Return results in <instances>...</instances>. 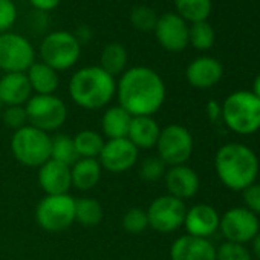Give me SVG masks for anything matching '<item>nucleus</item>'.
Listing matches in <instances>:
<instances>
[{
  "instance_id": "obj_1",
  "label": "nucleus",
  "mask_w": 260,
  "mask_h": 260,
  "mask_svg": "<svg viewBox=\"0 0 260 260\" xmlns=\"http://www.w3.org/2000/svg\"><path fill=\"white\" fill-rule=\"evenodd\" d=\"M166 84L161 75L147 68L125 69L116 83L118 106L132 116H153L166 101Z\"/></svg>"
},
{
  "instance_id": "obj_26",
  "label": "nucleus",
  "mask_w": 260,
  "mask_h": 260,
  "mask_svg": "<svg viewBox=\"0 0 260 260\" xmlns=\"http://www.w3.org/2000/svg\"><path fill=\"white\" fill-rule=\"evenodd\" d=\"M175 8L185 22H207L211 14V0H175Z\"/></svg>"
},
{
  "instance_id": "obj_20",
  "label": "nucleus",
  "mask_w": 260,
  "mask_h": 260,
  "mask_svg": "<svg viewBox=\"0 0 260 260\" xmlns=\"http://www.w3.org/2000/svg\"><path fill=\"white\" fill-rule=\"evenodd\" d=\"M32 96L26 72L5 74L0 78V101L4 106H25Z\"/></svg>"
},
{
  "instance_id": "obj_29",
  "label": "nucleus",
  "mask_w": 260,
  "mask_h": 260,
  "mask_svg": "<svg viewBox=\"0 0 260 260\" xmlns=\"http://www.w3.org/2000/svg\"><path fill=\"white\" fill-rule=\"evenodd\" d=\"M103 219V207L96 199H75V220L83 226H95Z\"/></svg>"
},
{
  "instance_id": "obj_17",
  "label": "nucleus",
  "mask_w": 260,
  "mask_h": 260,
  "mask_svg": "<svg viewBox=\"0 0 260 260\" xmlns=\"http://www.w3.org/2000/svg\"><path fill=\"white\" fill-rule=\"evenodd\" d=\"M164 179L169 194L181 201L193 198L199 190L198 173L191 167H187L185 164L170 167L166 172Z\"/></svg>"
},
{
  "instance_id": "obj_42",
  "label": "nucleus",
  "mask_w": 260,
  "mask_h": 260,
  "mask_svg": "<svg viewBox=\"0 0 260 260\" xmlns=\"http://www.w3.org/2000/svg\"><path fill=\"white\" fill-rule=\"evenodd\" d=\"M2 106H4V104H2V101H0V110H2Z\"/></svg>"
},
{
  "instance_id": "obj_30",
  "label": "nucleus",
  "mask_w": 260,
  "mask_h": 260,
  "mask_svg": "<svg viewBox=\"0 0 260 260\" xmlns=\"http://www.w3.org/2000/svg\"><path fill=\"white\" fill-rule=\"evenodd\" d=\"M214 29L208 22H198L191 23L188 28V45L194 49L207 51L214 45Z\"/></svg>"
},
{
  "instance_id": "obj_9",
  "label": "nucleus",
  "mask_w": 260,
  "mask_h": 260,
  "mask_svg": "<svg viewBox=\"0 0 260 260\" xmlns=\"http://www.w3.org/2000/svg\"><path fill=\"white\" fill-rule=\"evenodd\" d=\"M155 147L158 150L159 159L166 166H182L193 153V137L184 125L170 124L161 128Z\"/></svg>"
},
{
  "instance_id": "obj_6",
  "label": "nucleus",
  "mask_w": 260,
  "mask_h": 260,
  "mask_svg": "<svg viewBox=\"0 0 260 260\" xmlns=\"http://www.w3.org/2000/svg\"><path fill=\"white\" fill-rule=\"evenodd\" d=\"M81 55V45L72 32L55 31L48 34L40 45V57L54 71L71 69Z\"/></svg>"
},
{
  "instance_id": "obj_32",
  "label": "nucleus",
  "mask_w": 260,
  "mask_h": 260,
  "mask_svg": "<svg viewBox=\"0 0 260 260\" xmlns=\"http://www.w3.org/2000/svg\"><path fill=\"white\" fill-rule=\"evenodd\" d=\"M122 228L130 234H141L149 228L147 211L141 207L128 208L122 216Z\"/></svg>"
},
{
  "instance_id": "obj_18",
  "label": "nucleus",
  "mask_w": 260,
  "mask_h": 260,
  "mask_svg": "<svg viewBox=\"0 0 260 260\" xmlns=\"http://www.w3.org/2000/svg\"><path fill=\"white\" fill-rule=\"evenodd\" d=\"M172 260H216V248L208 239L190 234L176 239L170 248Z\"/></svg>"
},
{
  "instance_id": "obj_8",
  "label": "nucleus",
  "mask_w": 260,
  "mask_h": 260,
  "mask_svg": "<svg viewBox=\"0 0 260 260\" xmlns=\"http://www.w3.org/2000/svg\"><path fill=\"white\" fill-rule=\"evenodd\" d=\"M36 220L49 233L69 228L75 222V199L71 194L45 196L36 208Z\"/></svg>"
},
{
  "instance_id": "obj_19",
  "label": "nucleus",
  "mask_w": 260,
  "mask_h": 260,
  "mask_svg": "<svg viewBox=\"0 0 260 260\" xmlns=\"http://www.w3.org/2000/svg\"><path fill=\"white\" fill-rule=\"evenodd\" d=\"M223 75L222 64L211 57H199L193 60L185 71L187 81L196 89H208L220 81Z\"/></svg>"
},
{
  "instance_id": "obj_5",
  "label": "nucleus",
  "mask_w": 260,
  "mask_h": 260,
  "mask_svg": "<svg viewBox=\"0 0 260 260\" xmlns=\"http://www.w3.org/2000/svg\"><path fill=\"white\" fill-rule=\"evenodd\" d=\"M14 158L26 167H40L51 159V137L32 125H25L11 138Z\"/></svg>"
},
{
  "instance_id": "obj_14",
  "label": "nucleus",
  "mask_w": 260,
  "mask_h": 260,
  "mask_svg": "<svg viewBox=\"0 0 260 260\" xmlns=\"http://www.w3.org/2000/svg\"><path fill=\"white\" fill-rule=\"evenodd\" d=\"M153 32L158 43L170 52H181L188 46L187 22L176 13H166L158 17Z\"/></svg>"
},
{
  "instance_id": "obj_12",
  "label": "nucleus",
  "mask_w": 260,
  "mask_h": 260,
  "mask_svg": "<svg viewBox=\"0 0 260 260\" xmlns=\"http://www.w3.org/2000/svg\"><path fill=\"white\" fill-rule=\"evenodd\" d=\"M219 228L226 239V242L246 243L251 242L260 230L257 214L243 207H236L228 210L222 217Z\"/></svg>"
},
{
  "instance_id": "obj_15",
  "label": "nucleus",
  "mask_w": 260,
  "mask_h": 260,
  "mask_svg": "<svg viewBox=\"0 0 260 260\" xmlns=\"http://www.w3.org/2000/svg\"><path fill=\"white\" fill-rule=\"evenodd\" d=\"M39 185L46 193V196L68 194L72 187L71 179V167L49 159L43 166L39 167Z\"/></svg>"
},
{
  "instance_id": "obj_2",
  "label": "nucleus",
  "mask_w": 260,
  "mask_h": 260,
  "mask_svg": "<svg viewBox=\"0 0 260 260\" xmlns=\"http://www.w3.org/2000/svg\"><path fill=\"white\" fill-rule=\"evenodd\" d=\"M214 167L225 187L234 191H243L255 182L258 159L248 146L230 143L217 150Z\"/></svg>"
},
{
  "instance_id": "obj_21",
  "label": "nucleus",
  "mask_w": 260,
  "mask_h": 260,
  "mask_svg": "<svg viewBox=\"0 0 260 260\" xmlns=\"http://www.w3.org/2000/svg\"><path fill=\"white\" fill-rule=\"evenodd\" d=\"M161 134V127L158 125L153 116H134L130 122L127 138L138 150L152 149L156 146Z\"/></svg>"
},
{
  "instance_id": "obj_16",
  "label": "nucleus",
  "mask_w": 260,
  "mask_h": 260,
  "mask_svg": "<svg viewBox=\"0 0 260 260\" xmlns=\"http://www.w3.org/2000/svg\"><path fill=\"white\" fill-rule=\"evenodd\" d=\"M220 216L219 213L207 204H198L187 210L184 226L190 236L208 239L219 228Z\"/></svg>"
},
{
  "instance_id": "obj_38",
  "label": "nucleus",
  "mask_w": 260,
  "mask_h": 260,
  "mask_svg": "<svg viewBox=\"0 0 260 260\" xmlns=\"http://www.w3.org/2000/svg\"><path fill=\"white\" fill-rule=\"evenodd\" d=\"M61 0H29V4L42 11V13H49V11H54L58 5H60Z\"/></svg>"
},
{
  "instance_id": "obj_39",
  "label": "nucleus",
  "mask_w": 260,
  "mask_h": 260,
  "mask_svg": "<svg viewBox=\"0 0 260 260\" xmlns=\"http://www.w3.org/2000/svg\"><path fill=\"white\" fill-rule=\"evenodd\" d=\"M207 112H208L210 121L216 122V121L222 116V106H219L216 101H210L208 106H207Z\"/></svg>"
},
{
  "instance_id": "obj_7",
  "label": "nucleus",
  "mask_w": 260,
  "mask_h": 260,
  "mask_svg": "<svg viewBox=\"0 0 260 260\" xmlns=\"http://www.w3.org/2000/svg\"><path fill=\"white\" fill-rule=\"evenodd\" d=\"M25 109L28 124L46 134L58 130L68 118L66 104L55 95H32Z\"/></svg>"
},
{
  "instance_id": "obj_25",
  "label": "nucleus",
  "mask_w": 260,
  "mask_h": 260,
  "mask_svg": "<svg viewBox=\"0 0 260 260\" xmlns=\"http://www.w3.org/2000/svg\"><path fill=\"white\" fill-rule=\"evenodd\" d=\"M127 51L121 43H109L104 46V49L101 51V57H100V68L103 71H106L109 75L115 77L119 75L125 71L127 68Z\"/></svg>"
},
{
  "instance_id": "obj_40",
  "label": "nucleus",
  "mask_w": 260,
  "mask_h": 260,
  "mask_svg": "<svg viewBox=\"0 0 260 260\" xmlns=\"http://www.w3.org/2000/svg\"><path fill=\"white\" fill-rule=\"evenodd\" d=\"M251 242H252V252H254V255L260 260V233H258Z\"/></svg>"
},
{
  "instance_id": "obj_10",
  "label": "nucleus",
  "mask_w": 260,
  "mask_h": 260,
  "mask_svg": "<svg viewBox=\"0 0 260 260\" xmlns=\"http://www.w3.org/2000/svg\"><path fill=\"white\" fill-rule=\"evenodd\" d=\"M36 63V51L31 42L14 32L0 34V69L5 74L26 72Z\"/></svg>"
},
{
  "instance_id": "obj_27",
  "label": "nucleus",
  "mask_w": 260,
  "mask_h": 260,
  "mask_svg": "<svg viewBox=\"0 0 260 260\" xmlns=\"http://www.w3.org/2000/svg\"><path fill=\"white\" fill-rule=\"evenodd\" d=\"M104 137L95 130H81L74 137L75 150L80 158H93L98 159L103 147H104Z\"/></svg>"
},
{
  "instance_id": "obj_31",
  "label": "nucleus",
  "mask_w": 260,
  "mask_h": 260,
  "mask_svg": "<svg viewBox=\"0 0 260 260\" xmlns=\"http://www.w3.org/2000/svg\"><path fill=\"white\" fill-rule=\"evenodd\" d=\"M156 22H158L156 13L147 5L135 7L132 10V13H130V23H132V26L135 29H138L141 32L153 31L156 26Z\"/></svg>"
},
{
  "instance_id": "obj_41",
  "label": "nucleus",
  "mask_w": 260,
  "mask_h": 260,
  "mask_svg": "<svg viewBox=\"0 0 260 260\" xmlns=\"http://www.w3.org/2000/svg\"><path fill=\"white\" fill-rule=\"evenodd\" d=\"M252 93L260 100V75H257V78L254 80V84H252Z\"/></svg>"
},
{
  "instance_id": "obj_28",
  "label": "nucleus",
  "mask_w": 260,
  "mask_h": 260,
  "mask_svg": "<svg viewBox=\"0 0 260 260\" xmlns=\"http://www.w3.org/2000/svg\"><path fill=\"white\" fill-rule=\"evenodd\" d=\"M51 159L58 161L68 167L74 166L80 159L75 150L74 138L64 134H58L54 138H51Z\"/></svg>"
},
{
  "instance_id": "obj_3",
  "label": "nucleus",
  "mask_w": 260,
  "mask_h": 260,
  "mask_svg": "<svg viewBox=\"0 0 260 260\" xmlns=\"http://www.w3.org/2000/svg\"><path fill=\"white\" fill-rule=\"evenodd\" d=\"M115 93V77L109 75L100 66L81 68L69 81V95L72 101L87 110H96L107 106Z\"/></svg>"
},
{
  "instance_id": "obj_33",
  "label": "nucleus",
  "mask_w": 260,
  "mask_h": 260,
  "mask_svg": "<svg viewBox=\"0 0 260 260\" xmlns=\"http://www.w3.org/2000/svg\"><path fill=\"white\" fill-rule=\"evenodd\" d=\"M166 164L159 159V156H150L146 158L141 166H140V176L147 181V182H155L159 181L161 178H164L166 175Z\"/></svg>"
},
{
  "instance_id": "obj_37",
  "label": "nucleus",
  "mask_w": 260,
  "mask_h": 260,
  "mask_svg": "<svg viewBox=\"0 0 260 260\" xmlns=\"http://www.w3.org/2000/svg\"><path fill=\"white\" fill-rule=\"evenodd\" d=\"M243 201L245 208L252 211L254 214H260V184H252L243 190Z\"/></svg>"
},
{
  "instance_id": "obj_22",
  "label": "nucleus",
  "mask_w": 260,
  "mask_h": 260,
  "mask_svg": "<svg viewBox=\"0 0 260 260\" xmlns=\"http://www.w3.org/2000/svg\"><path fill=\"white\" fill-rule=\"evenodd\" d=\"M101 173L103 169L98 159L93 158H80L74 166H71L72 185L81 191H87L96 187L101 179Z\"/></svg>"
},
{
  "instance_id": "obj_4",
  "label": "nucleus",
  "mask_w": 260,
  "mask_h": 260,
  "mask_svg": "<svg viewBox=\"0 0 260 260\" xmlns=\"http://www.w3.org/2000/svg\"><path fill=\"white\" fill-rule=\"evenodd\" d=\"M222 118L234 134L251 135L260 128V100L249 90H237L225 98Z\"/></svg>"
},
{
  "instance_id": "obj_11",
  "label": "nucleus",
  "mask_w": 260,
  "mask_h": 260,
  "mask_svg": "<svg viewBox=\"0 0 260 260\" xmlns=\"http://www.w3.org/2000/svg\"><path fill=\"white\" fill-rule=\"evenodd\" d=\"M146 211L149 226L158 233H173L184 225L187 207L184 201L164 194L156 198Z\"/></svg>"
},
{
  "instance_id": "obj_13",
  "label": "nucleus",
  "mask_w": 260,
  "mask_h": 260,
  "mask_svg": "<svg viewBox=\"0 0 260 260\" xmlns=\"http://www.w3.org/2000/svg\"><path fill=\"white\" fill-rule=\"evenodd\" d=\"M140 150L128 141V138L107 140L98 156L101 169L110 173H124L132 169L138 161Z\"/></svg>"
},
{
  "instance_id": "obj_34",
  "label": "nucleus",
  "mask_w": 260,
  "mask_h": 260,
  "mask_svg": "<svg viewBox=\"0 0 260 260\" xmlns=\"http://www.w3.org/2000/svg\"><path fill=\"white\" fill-rule=\"evenodd\" d=\"M216 260H252V257L242 243L223 242L216 249Z\"/></svg>"
},
{
  "instance_id": "obj_35",
  "label": "nucleus",
  "mask_w": 260,
  "mask_h": 260,
  "mask_svg": "<svg viewBox=\"0 0 260 260\" xmlns=\"http://www.w3.org/2000/svg\"><path fill=\"white\" fill-rule=\"evenodd\" d=\"M2 118L5 125L13 128L14 132L28 125V115L25 106H8L2 113Z\"/></svg>"
},
{
  "instance_id": "obj_24",
  "label": "nucleus",
  "mask_w": 260,
  "mask_h": 260,
  "mask_svg": "<svg viewBox=\"0 0 260 260\" xmlns=\"http://www.w3.org/2000/svg\"><path fill=\"white\" fill-rule=\"evenodd\" d=\"M26 77L36 95H54V92L58 89L60 84L58 72L49 68L48 64H45L43 61L39 63L36 61L26 71Z\"/></svg>"
},
{
  "instance_id": "obj_23",
  "label": "nucleus",
  "mask_w": 260,
  "mask_h": 260,
  "mask_svg": "<svg viewBox=\"0 0 260 260\" xmlns=\"http://www.w3.org/2000/svg\"><path fill=\"white\" fill-rule=\"evenodd\" d=\"M132 118L134 116L130 115L127 110H124L121 106L109 107L101 118L103 137H106L107 140L127 138Z\"/></svg>"
},
{
  "instance_id": "obj_36",
  "label": "nucleus",
  "mask_w": 260,
  "mask_h": 260,
  "mask_svg": "<svg viewBox=\"0 0 260 260\" xmlns=\"http://www.w3.org/2000/svg\"><path fill=\"white\" fill-rule=\"evenodd\" d=\"M17 20V8L13 0H0V34L8 32Z\"/></svg>"
}]
</instances>
